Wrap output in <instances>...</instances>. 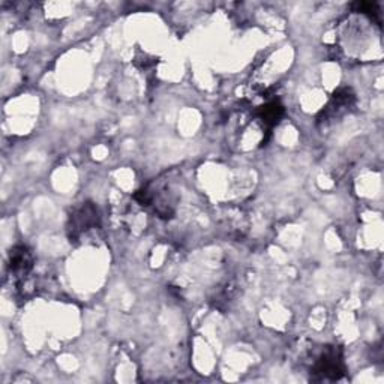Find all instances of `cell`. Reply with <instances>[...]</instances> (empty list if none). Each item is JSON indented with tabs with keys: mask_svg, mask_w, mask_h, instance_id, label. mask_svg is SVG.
Here are the masks:
<instances>
[{
	"mask_svg": "<svg viewBox=\"0 0 384 384\" xmlns=\"http://www.w3.org/2000/svg\"><path fill=\"white\" fill-rule=\"evenodd\" d=\"M313 372L320 374L323 380H337L339 375L344 372V365H342V357L339 350L335 347L326 348L320 359L314 363Z\"/></svg>",
	"mask_w": 384,
	"mask_h": 384,
	"instance_id": "obj_1",
	"label": "cell"
},
{
	"mask_svg": "<svg viewBox=\"0 0 384 384\" xmlns=\"http://www.w3.org/2000/svg\"><path fill=\"white\" fill-rule=\"evenodd\" d=\"M98 224V212L92 204H83L74 212L71 216V228L72 236H78L83 231H89Z\"/></svg>",
	"mask_w": 384,
	"mask_h": 384,
	"instance_id": "obj_2",
	"label": "cell"
},
{
	"mask_svg": "<svg viewBox=\"0 0 384 384\" xmlns=\"http://www.w3.org/2000/svg\"><path fill=\"white\" fill-rule=\"evenodd\" d=\"M32 263H34V260H32L26 247H17L11 252V271L15 276H26L34 266Z\"/></svg>",
	"mask_w": 384,
	"mask_h": 384,
	"instance_id": "obj_3",
	"label": "cell"
},
{
	"mask_svg": "<svg viewBox=\"0 0 384 384\" xmlns=\"http://www.w3.org/2000/svg\"><path fill=\"white\" fill-rule=\"evenodd\" d=\"M258 117L264 122L266 125H275L280 122V119L282 117L284 114V107L282 105L278 102V101H272L266 104L264 107H260V110L257 111Z\"/></svg>",
	"mask_w": 384,
	"mask_h": 384,
	"instance_id": "obj_4",
	"label": "cell"
}]
</instances>
